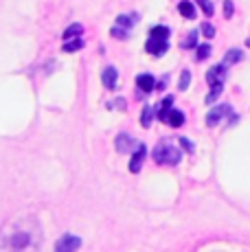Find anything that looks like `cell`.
Listing matches in <instances>:
<instances>
[{
    "label": "cell",
    "mask_w": 250,
    "mask_h": 252,
    "mask_svg": "<svg viewBox=\"0 0 250 252\" xmlns=\"http://www.w3.org/2000/svg\"><path fill=\"white\" fill-rule=\"evenodd\" d=\"M42 228L33 215H18L0 228V252H40Z\"/></svg>",
    "instance_id": "6da1fadb"
},
{
    "label": "cell",
    "mask_w": 250,
    "mask_h": 252,
    "mask_svg": "<svg viewBox=\"0 0 250 252\" xmlns=\"http://www.w3.org/2000/svg\"><path fill=\"white\" fill-rule=\"evenodd\" d=\"M154 160L158 164H169V167H174V164L180 162V152H178L174 145L162 143L154 149Z\"/></svg>",
    "instance_id": "7a4b0ae2"
},
{
    "label": "cell",
    "mask_w": 250,
    "mask_h": 252,
    "mask_svg": "<svg viewBox=\"0 0 250 252\" xmlns=\"http://www.w3.org/2000/svg\"><path fill=\"white\" fill-rule=\"evenodd\" d=\"M81 248V239L77 235H62L55 244V252H77Z\"/></svg>",
    "instance_id": "3957f363"
},
{
    "label": "cell",
    "mask_w": 250,
    "mask_h": 252,
    "mask_svg": "<svg viewBox=\"0 0 250 252\" xmlns=\"http://www.w3.org/2000/svg\"><path fill=\"white\" fill-rule=\"evenodd\" d=\"M147 53L150 55H156V57H160V55H165L167 53V48H169V42H167V37H154L150 35V40H147Z\"/></svg>",
    "instance_id": "277c9868"
},
{
    "label": "cell",
    "mask_w": 250,
    "mask_h": 252,
    "mask_svg": "<svg viewBox=\"0 0 250 252\" xmlns=\"http://www.w3.org/2000/svg\"><path fill=\"white\" fill-rule=\"evenodd\" d=\"M228 114H230V105H226V103L218 105L215 110H211V112L206 114V125H209V127H215V125H218L219 121H224V116H228Z\"/></svg>",
    "instance_id": "5b68a950"
},
{
    "label": "cell",
    "mask_w": 250,
    "mask_h": 252,
    "mask_svg": "<svg viewBox=\"0 0 250 252\" xmlns=\"http://www.w3.org/2000/svg\"><path fill=\"white\" fill-rule=\"evenodd\" d=\"M226 79V66L219 64V66H213L209 72H206V81H209V86L213 88V86H222Z\"/></svg>",
    "instance_id": "8992f818"
},
{
    "label": "cell",
    "mask_w": 250,
    "mask_h": 252,
    "mask_svg": "<svg viewBox=\"0 0 250 252\" xmlns=\"http://www.w3.org/2000/svg\"><path fill=\"white\" fill-rule=\"evenodd\" d=\"M145 156H147V147L138 143L136 152H134L132 160H129V171H132V173H138V171H141V164H143V160H145Z\"/></svg>",
    "instance_id": "52a82bcc"
},
{
    "label": "cell",
    "mask_w": 250,
    "mask_h": 252,
    "mask_svg": "<svg viewBox=\"0 0 250 252\" xmlns=\"http://www.w3.org/2000/svg\"><path fill=\"white\" fill-rule=\"evenodd\" d=\"M101 81H103V86L108 90H114L117 88V81H119V72L114 66H108V68H103V72H101Z\"/></svg>",
    "instance_id": "ba28073f"
},
{
    "label": "cell",
    "mask_w": 250,
    "mask_h": 252,
    "mask_svg": "<svg viewBox=\"0 0 250 252\" xmlns=\"http://www.w3.org/2000/svg\"><path fill=\"white\" fill-rule=\"evenodd\" d=\"M136 86H138V90H143L147 94V92H152L156 88V79H154L150 72H143V75L136 77Z\"/></svg>",
    "instance_id": "9c48e42d"
},
{
    "label": "cell",
    "mask_w": 250,
    "mask_h": 252,
    "mask_svg": "<svg viewBox=\"0 0 250 252\" xmlns=\"http://www.w3.org/2000/svg\"><path fill=\"white\" fill-rule=\"evenodd\" d=\"M171 105H174V96H165V99H162V103H160V108H158V119H160L162 123H165L167 116H169Z\"/></svg>",
    "instance_id": "30bf717a"
},
{
    "label": "cell",
    "mask_w": 250,
    "mask_h": 252,
    "mask_svg": "<svg viewBox=\"0 0 250 252\" xmlns=\"http://www.w3.org/2000/svg\"><path fill=\"white\" fill-rule=\"evenodd\" d=\"M136 145V140H134L129 134H121V136L117 138V149L119 152H129V147H134Z\"/></svg>",
    "instance_id": "8fae6325"
},
{
    "label": "cell",
    "mask_w": 250,
    "mask_h": 252,
    "mask_svg": "<svg viewBox=\"0 0 250 252\" xmlns=\"http://www.w3.org/2000/svg\"><path fill=\"white\" fill-rule=\"evenodd\" d=\"M178 11H180V16H185L187 20H193L195 18V7L189 2V0H182V2L178 4Z\"/></svg>",
    "instance_id": "7c38bea8"
},
{
    "label": "cell",
    "mask_w": 250,
    "mask_h": 252,
    "mask_svg": "<svg viewBox=\"0 0 250 252\" xmlns=\"http://www.w3.org/2000/svg\"><path fill=\"white\" fill-rule=\"evenodd\" d=\"M136 20H138L136 13H129V16H119L117 18V27H121V29H125V31H129Z\"/></svg>",
    "instance_id": "4fadbf2b"
},
{
    "label": "cell",
    "mask_w": 250,
    "mask_h": 252,
    "mask_svg": "<svg viewBox=\"0 0 250 252\" xmlns=\"http://www.w3.org/2000/svg\"><path fill=\"white\" fill-rule=\"evenodd\" d=\"M165 123H167V125H171V127H180V125L185 123V114H182L180 110H171Z\"/></svg>",
    "instance_id": "5bb4252c"
},
{
    "label": "cell",
    "mask_w": 250,
    "mask_h": 252,
    "mask_svg": "<svg viewBox=\"0 0 250 252\" xmlns=\"http://www.w3.org/2000/svg\"><path fill=\"white\" fill-rule=\"evenodd\" d=\"M242 60H244V53H242V51H237V48H233V51L226 53V57H224V66L228 68V66L237 64V62H242Z\"/></svg>",
    "instance_id": "9a60e30c"
},
{
    "label": "cell",
    "mask_w": 250,
    "mask_h": 252,
    "mask_svg": "<svg viewBox=\"0 0 250 252\" xmlns=\"http://www.w3.org/2000/svg\"><path fill=\"white\" fill-rule=\"evenodd\" d=\"M81 46H84V40H81V37H73V40L64 42V51L66 53H75V51H79Z\"/></svg>",
    "instance_id": "2e32d148"
},
{
    "label": "cell",
    "mask_w": 250,
    "mask_h": 252,
    "mask_svg": "<svg viewBox=\"0 0 250 252\" xmlns=\"http://www.w3.org/2000/svg\"><path fill=\"white\" fill-rule=\"evenodd\" d=\"M81 24H70L68 29H66V33H64V42L66 40H73V37H81Z\"/></svg>",
    "instance_id": "e0dca14e"
},
{
    "label": "cell",
    "mask_w": 250,
    "mask_h": 252,
    "mask_svg": "<svg viewBox=\"0 0 250 252\" xmlns=\"http://www.w3.org/2000/svg\"><path fill=\"white\" fill-rule=\"evenodd\" d=\"M152 121H154V110L150 108V105H145V108H143V116H141L143 127H150Z\"/></svg>",
    "instance_id": "ac0fdd59"
},
{
    "label": "cell",
    "mask_w": 250,
    "mask_h": 252,
    "mask_svg": "<svg viewBox=\"0 0 250 252\" xmlns=\"http://www.w3.org/2000/svg\"><path fill=\"white\" fill-rule=\"evenodd\" d=\"M195 46H198V31L189 33L185 37V42H182V48H195Z\"/></svg>",
    "instance_id": "d6986e66"
},
{
    "label": "cell",
    "mask_w": 250,
    "mask_h": 252,
    "mask_svg": "<svg viewBox=\"0 0 250 252\" xmlns=\"http://www.w3.org/2000/svg\"><path fill=\"white\" fill-rule=\"evenodd\" d=\"M209 55H211V44H200L198 51H195V57H198V62L200 60H206Z\"/></svg>",
    "instance_id": "ffe728a7"
},
{
    "label": "cell",
    "mask_w": 250,
    "mask_h": 252,
    "mask_svg": "<svg viewBox=\"0 0 250 252\" xmlns=\"http://www.w3.org/2000/svg\"><path fill=\"white\" fill-rule=\"evenodd\" d=\"M150 35H154V37H167V40H169V29H167V27H154L150 31Z\"/></svg>",
    "instance_id": "44dd1931"
},
{
    "label": "cell",
    "mask_w": 250,
    "mask_h": 252,
    "mask_svg": "<svg viewBox=\"0 0 250 252\" xmlns=\"http://www.w3.org/2000/svg\"><path fill=\"white\" fill-rule=\"evenodd\" d=\"M219 94H222V86H213L209 92V96H206V103H215Z\"/></svg>",
    "instance_id": "7402d4cb"
},
{
    "label": "cell",
    "mask_w": 250,
    "mask_h": 252,
    "mask_svg": "<svg viewBox=\"0 0 250 252\" xmlns=\"http://www.w3.org/2000/svg\"><path fill=\"white\" fill-rule=\"evenodd\" d=\"M189 81H191V72H189V70H182V75H180V84H178V88H180V90H187V88H189Z\"/></svg>",
    "instance_id": "603a6c76"
},
{
    "label": "cell",
    "mask_w": 250,
    "mask_h": 252,
    "mask_svg": "<svg viewBox=\"0 0 250 252\" xmlns=\"http://www.w3.org/2000/svg\"><path fill=\"white\" fill-rule=\"evenodd\" d=\"M200 29H202V35H204V37H213L215 35V27L211 22H204Z\"/></svg>",
    "instance_id": "cb8c5ba5"
},
{
    "label": "cell",
    "mask_w": 250,
    "mask_h": 252,
    "mask_svg": "<svg viewBox=\"0 0 250 252\" xmlns=\"http://www.w3.org/2000/svg\"><path fill=\"white\" fill-rule=\"evenodd\" d=\"M198 2H200L202 11H204L206 16H213V13H215V9H213V4H211V0H198Z\"/></svg>",
    "instance_id": "d4e9b609"
},
{
    "label": "cell",
    "mask_w": 250,
    "mask_h": 252,
    "mask_svg": "<svg viewBox=\"0 0 250 252\" xmlns=\"http://www.w3.org/2000/svg\"><path fill=\"white\" fill-rule=\"evenodd\" d=\"M127 35H129V31H125V29H121V27H117V24H114V29H112V37H121V40H125Z\"/></svg>",
    "instance_id": "484cf974"
},
{
    "label": "cell",
    "mask_w": 250,
    "mask_h": 252,
    "mask_svg": "<svg viewBox=\"0 0 250 252\" xmlns=\"http://www.w3.org/2000/svg\"><path fill=\"white\" fill-rule=\"evenodd\" d=\"M224 16L226 18H233V2H230V0H226V2H224Z\"/></svg>",
    "instance_id": "4316f807"
},
{
    "label": "cell",
    "mask_w": 250,
    "mask_h": 252,
    "mask_svg": "<svg viewBox=\"0 0 250 252\" xmlns=\"http://www.w3.org/2000/svg\"><path fill=\"white\" fill-rule=\"evenodd\" d=\"M180 145L187 149V152H193V145H191V140H187V138H180Z\"/></svg>",
    "instance_id": "83f0119b"
},
{
    "label": "cell",
    "mask_w": 250,
    "mask_h": 252,
    "mask_svg": "<svg viewBox=\"0 0 250 252\" xmlns=\"http://www.w3.org/2000/svg\"><path fill=\"white\" fill-rule=\"evenodd\" d=\"M246 46H250V37H248V42H246Z\"/></svg>",
    "instance_id": "f1b7e54d"
}]
</instances>
